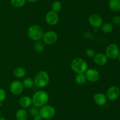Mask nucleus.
Here are the masks:
<instances>
[{
  "label": "nucleus",
  "mask_w": 120,
  "mask_h": 120,
  "mask_svg": "<svg viewBox=\"0 0 120 120\" xmlns=\"http://www.w3.org/2000/svg\"><path fill=\"white\" fill-rule=\"evenodd\" d=\"M49 100L48 93L43 90L36 92L32 98V102L35 107L39 108L46 104Z\"/></svg>",
  "instance_id": "f257e3e1"
},
{
  "label": "nucleus",
  "mask_w": 120,
  "mask_h": 120,
  "mask_svg": "<svg viewBox=\"0 0 120 120\" xmlns=\"http://www.w3.org/2000/svg\"><path fill=\"white\" fill-rule=\"evenodd\" d=\"M71 69L77 74H84L88 69L86 61L82 58H77L71 61L70 64Z\"/></svg>",
  "instance_id": "f03ea898"
},
{
  "label": "nucleus",
  "mask_w": 120,
  "mask_h": 120,
  "mask_svg": "<svg viewBox=\"0 0 120 120\" xmlns=\"http://www.w3.org/2000/svg\"><path fill=\"white\" fill-rule=\"evenodd\" d=\"M49 82V74L45 71L38 72L34 79V84L39 88H44L48 85Z\"/></svg>",
  "instance_id": "7ed1b4c3"
},
{
  "label": "nucleus",
  "mask_w": 120,
  "mask_h": 120,
  "mask_svg": "<svg viewBox=\"0 0 120 120\" xmlns=\"http://www.w3.org/2000/svg\"><path fill=\"white\" fill-rule=\"evenodd\" d=\"M28 35L30 39L33 41H39L42 38L43 35V29L37 25H32L28 28Z\"/></svg>",
  "instance_id": "20e7f679"
},
{
  "label": "nucleus",
  "mask_w": 120,
  "mask_h": 120,
  "mask_svg": "<svg viewBox=\"0 0 120 120\" xmlns=\"http://www.w3.org/2000/svg\"><path fill=\"white\" fill-rule=\"evenodd\" d=\"M56 114V110L53 106L50 105H45L43 107H41L39 109V114L45 120H50L54 117Z\"/></svg>",
  "instance_id": "39448f33"
},
{
  "label": "nucleus",
  "mask_w": 120,
  "mask_h": 120,
  "mask_svg": "<svg viewBox=\"0 0 120 120\" xmlns=\"http://www.w3.org/2000/svg\"><path fill=\"white\" fill-rule=\"evenodd\" d=\"M120 48L116 44H110L105 49V55L108 58L111 60H116L120 54Z\"/></svg>",
  "instance_id": "423d86ee"
},
{
  "label": "nucleus",
  "mask_w": 120,
  "mask_h": 120,
  "mask_svg": "<svg viewBox=\"0 0 120 120\" xmlns=\"http://www.w3.org/2000/svg\"><path fill=\"white\" fill-rule=\"evenodd\" d=\"M42 39H43V42L46 44H53L57 41V35L55 32L53 31H49L43 34Z\"/></svg>",
  "instance_id": "0eeeda50"
},
{
  "label": "nucleus",
  "mask_w": 120,
  "mask_h": 120,
  "mask_svg": "<svg viewBox=\"0 0 120 120\" xmlns=\"http://www.w3.org/2000/svg\"><path fill=\"white\" fill-rule=\"evenodd\" d=\"M23 88L22 82L18 80H15L11 83L10 91L14 95H20L23 92Z\"/></svg>",
  "instance_id": "6e6552de"
},
{
  "label": "nucleus",
  "mask_w": 120,
  "mask_h": 120,
  "mask_svg": "<svg viewBox=\"0 0 120 120\" xmlns=\"http://www.w3.org/2000/svg\"><path fill=\"white\" fill-rule=\"evenodd\" d=\"M89 21L90 24L95 28H100L103 24V18L97 14H93L90 15L89 18Z\"/></svg>",
  "instance_id": "1a4fd4ad"
},
{
  "label": "nucleus",
  "mask_w": 120,
  "mask_h": 120,
  "mask_svg": "<svg viewBox=\"0 0 120 120\" xmlns=\"http://www.w3.org/2000/svg\"><path fill=\"white\" fill-rule=\"evenodd\" d=\"M120 90L118 87L116 86L110 87L107 89L106 92V96L110 101H115L120 96Z\"/></svg>",
  "instance_id": "9d476101"
},
{
  "label": "nucleus",
  "mask_w": 120,
  "mask_h": 120,
  "mask_svg": "<svg viewBox=\"0 0 120 120\" xmlns=\"http://www.w3.org/2000/svg\"><path fill=\"white\" fill-rule=\"evenodd\" d=\"M45 20L47 24L50 25H55L59 22V15L57 12L53 11H50L46 14Z\"/></svg>",
  "instance_id": "9b49d317"
},
{
  "label": "nucleus",
  "mask_w": 120,
  "mask_h": 120,
  "mask_svg": "<svg viewBox=\"0 0 120 120\" xmlns=\"http://www.w3.org/2000/svg\"><path fill=\"white\" fill-rule=\"evenodd\" d=\"M85 76L88 81L92 82H96L100 78L99 72L96 69L92 68L87 69V70L86 71Z\"/></svg>",
  "instance_id": "f8f14e48"
},
{
  "label": "nucleus",
  "mask_w": 120,
  "mask_h": 120,
  "mask_svg": "<svg viewBox=\"0 0 120 120\" xmlns=\"http://www.w3.org/2000/svg\"><path fill=\"white\" fill-rule=\"evenodd\" d=\"M94 61L97 65L100 66H103L106 64L108 62V58L105 54L98 53L96 54L93 57Z\"/></svg>",
  "instance_id": "ddd939ff"
},
{
  "label": "nucleus",
  "mask_w": 120,
  "mask_h": 120,
  "mask_svg": "<svg viewBox=\"0 0 120 120\" xmlns=\"http://www.w3.org/2000/svg\"><path fill=\"white\" fill-rule=\"evenodd\" d=\"M93 99L96 104L100 106H103L105 105L107 101V98L106 95L101 92H98L95 94L94 95Z\"/></svg>",
  "instance_id": "4468645a"
},
{
  "label": "nucleus",
  "mask_w": 120,
  "mask_h": 120,
  "mask_svg": "<svg viewBox=\"0 0 120 120\" xmlns=\"http://www.w3.org/2000/svg\"><path fill=\"white\" fill-rule=\"evenodd\" d=\"M32 98L28 96H23L21 98L19 101L20 106L23 108H27L32 104Z\"/></svg>",
  "instance_id": "2eb2a0df"
},
{
  "label": "nucleus",
  "mask_w": 120,
  "mask_h": 120,
  "mask_svg": "<svg viewBox=\"0 0 120 120\" xmlns=\"http://www.w3.org/2000/svg\"><path fill=\"white\" fill-rule=\"evenodd\" d=\"M109 6L112 11L115 12H119L120 11V0H110Z\"/></svg>",
  "instance_id": "dca6fc26"
},
{
  "label": "nucleus",
  "mask_w": 120,
  "mask_h": 120,
  "mask_svg": "<svg viewBox=\"0 0 120 120\" xmlns=\"http://www.w3.org/2000/svg\"><path fill=\"white\" fill-rule=\"evenodd\" d=\"M28 112L25 109H19L16 111V120H28Z\"/></svg>",
  "instance_id": "f3484780"
},
{
  "label": "nucleus",
  "mask_w": 120,
  "mask_h": 120,
  "mask_svg": "<svg viewBox=\"0 0 120 120\" xmlns=\"http://www.w3.org/2000/svg\"><path fill=\"white\" fill-rule=\"evenodd\" d=\"M13 74L15 77L21 78L25 75L26 70L23 67H17L14 70Z\"/></svg>",
  "instance_id": "a211bd4d"
},
{
  "label": "nucleus",
  "mask_w": 120,
  "mask_h": 120,
  "mask_svg": "<svg viewBox=\"0 0 120 120\" xmlns=\"http://www.w3.org/2000/svg\"><path fill=\"white\" fill-rule=\"evenodd\" d=\"M112 29H113V25L110 22H105V23L103 24L101 26V30L105 34L110 33L112 32Z\"/></svg>",
  "instance_id": "6ab92c4d"
},
{
  "label": "nucleus",
  "mask_w": 120,
  "mask_h": 120,
  "mask_svg": "<svg viewBox=\"0 0 120 120\" xmlns=\"http://www.w3.org/2000/svg\"><path fill=\"white\" fill-rule=\"evenodd\" d=\"M26 0H11V4L14 8H20L25 5Z\"/></svg>",
  "instance_id": "aec40b11"
},
{
  "label": "nucleus",
  "mask_w": 120,
  "mask_h": 120,
  "mask_svg": "<svg viewBox=\"0 0 120 120\" xmlns=\"http://www.w3.org/2000/svg\"><path fill=\"white\" fill-rule=\"evenodd\" d=\"M23 85L25 88H31L34 87V81L30 78H26L25 79H24L23 81Z\"/></svg>",
  "instance_id": "412c9836"
},
{
  "label": "nucleus",
  "mask_w": 120,
  "mask_h": 120,
  "mask_svg": "<svg viewBox=\"0 0 120 120\" xmlns=\"http://www.w3.org/2000/svg\"><path fill=\"white\" fill-rule=\"evenodd\" d=\"M86 77L85 74H77L76 76V83L79 85H83L86 82Z\"/></svg>",
  "instance_id": "4be33fe9"
},
{
  "label": "nucleus",
  "mask_w": 120,
  "mask_h": 120,
  "mask_svg": "<svg viewBox=\"0 0 120 120\" xmlns=\"http://www.w3.org/2000/svg\"><path fill=\"white\" fill-rule=\"evenodd\" d=\"M62 4H61L60 2L58 1H54L53 2L52 4V9L53 11L56 12H59L61 9H62Z\"/></svg>",
  "instance_id": "5701e85b"
},
{
  "label": "nucleus",
  "mask_w": 120,
  "mask_h": 120,
  "mask_svg": "<svg viewBox=\"0 0 120 120\" xmlns=\"http://www.w3.org/2000/svg\"><path fill=\"white\" fill-rule=\"evenodd\" d=\"M34 48H35L36 51L38 52H43L45 49L44 45L41 42H39V41H37V42H35V44H34Z\"/></svg>",
  "instance_id": "b1692460"
},
{
  "label": "nucleus",
  "mask_w": 120,
  "mask_h": 120,
  "mask_svg": "<svg viewBox=\"0 0 120 120\" xmlns=\"http://www.w3.org/2000/svg\"><path fill=\"white\" fill-rule=\"evenodd\" d=\"M29 112L30 115H32V116H35L36 115H38L39 110L38 108L37 107H31V108L29 109Z\"/></svg>",
  "instance_id": "393cba45"
},
{
  "label": "nucleus",
  "mask_w": 120,
  "mask_h": 120,
  "mask_svg": "<svg viewBox=\"0 0 120 120\" xmlns=\"http://www.w3.org/2000/svg\"><path fill=\"white\" fill-rule=\"evenodd\" d=\"M86 54L87 56L90 58H92L94 56V55H96V52L92 48H88L86 51Z\"/></svg>",
  "instance_id": "a878e982"
},
{
  "label": "nucleus",
  "mask_w": 120,
  "mask_h": 120,
  "mask_svg": "<svg viewBox=\"0 0 120 120\" xmlns=\"http://www.w3.org/2000/svg\"><path fill=\"white\" fill-rule=\"evenodd\" d=\"M6 98V92L2 88H0V102H2Z\"/></svg>",
  "instance_id": "bb28decb"
},
{
  "label": "nucleus",
  "mask_w": 120,
  "mask_h": 120,
  "mask_svg": "<svg viewBox=\"0 0 120 120\" xmlns=\"http://www.w3.org/2000/svg\"><path fill=\"white\" fill-rule=\"evenodd\" d=\"M112 22L117 25H120V16L116 15L112 18Z\"/></svg>",
  "instance_id": "cd10ccee"
},
{
  "label": "nucleus",
  "mask_w": 120,
  "mask_h": 120,
  "mask_svg": "<svg viewBox=\"0 0 120 120\" xmlns=\"http://www.w3.org/2000/svg\"><path fill=\"white\" fill-rule=\"evenodd\" d=\"M34 120H42V118L39 115V114L34 116Z\"/></svg>",
  "instance_id": "c85d7f7f"
},
{
  "label": "nucleus",
  "mask_w": 120,
  "mask_h": 120,
  "mask_svg": "<svg viewBox=\"0 0 120 120\" xmlns=\"http://www.w3.org/2000/svg\"><path fill=\"white\" fill-rule=\"evenodd\" d=\"M26 1H28L29 2H32V3H34V2H36V1H38V0H26Z\"/></svg>",
  "instance_id": "c756f323"
},
{
  "label": "nucleus",
  "mask_w": 120,
  "mask_h": 120,
  "mask_svg": "<svg viewBox=\"0 0 120 120\" xmlns=\"http://www.w3.org/2000/svg\"><path fill=\"white\" fill-rule=\"evenodd\" d=\"M0 120H7L5 118L1 117V116H0Z\"/></svg>",
  "instance_id": "7c9ffc66"
},
{
  "label": "nucleus",
  "mask_w": 120,
  "mask_h": 120,
  "mask_svg": "<svg viewBox=\"0 0 120 120\" xmlns=\"http://www.w3.org/2000/svg\"><path fill=\"white\" fill-rule=\"evenodd\" d=\"M117 58L118 59V60H119V61H120V53L119 55H118V58Z\"/></svg>",
  "instance_id": "2f4dec72"
},
{
  "label": "nucleus",
  "mask_w": 120,
  "mask_h": 120,
  "mask_svg": "<svg viewBox=\"0 0 120 120\" xmlns=\"http://www.w3.org/2000/svg\"><path fill=\"white\" fill-rule=\"evenodd\" d=\"M1 105H2V102H0V107H1Z\"/></svg>",
  "instance_id": "473e14b6"
},
{
  "label": "nucleus",
  "mask_w": 120,
  "mask_h": 120,
  "mask_svg": "<svg viewBox=\"0 0 120 120\" xmlns=\"http://www.w3.org/2000/svg\"><path fill=\"white\" fill-rule=\"evenodd\" d=\"M1 109H0V116H1Z\"/></svg>",
  "instance_id": "72a5a7b5"
},
{
  "label": "nucleus",
  "mask_w": 120,
  "mask_h": 120,
  "mask_svg": "<svg viewBox=\"0 0 120 120\" xmlns=\"http://www.w3.org/2000/svg\"><path fill=\"white\" fill-rule=\"evenodd\" d=\"M0 80H1V76H0Z\"/></svg>",
  "instance_id": "f704fd0d"
},
{
  "label": "nucleus",
  "mask_w": 120,
  "mask_h": 120,
  "mask_svg": "<svg viewBox=\"0 0 120 120\" xmlns=\"http://www.w3.org/2000/svg\"></svg>",
  "instance_id": "c9c22d12"
}]
</instances>
